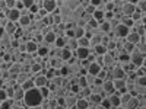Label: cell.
<instances>
[{"label": "cell", "instance_id": "obj_1", "mask_svg": "<svg viewBox=\"0 0 146 109\" xmlns=\"http://www.w3.org/2000/svg\"><path fill=\"white\" fill-rule=\"evenodd\" d=\"M23 102H25V106H28V108L40 106L41 102H42V95H41L40 89L34 86V87L25 90V95H23Z\"/></svg>", "mask_w": 146, "mask_h": 109}, {"label": "cell", "instance_id": "obj_2", "mask_svg": "<svg viewBox=\"0 0 146 109\" xmlns=\"http://www.w3.org/2000/svg\"><path fill=\"white\" fill-rule=\"evenodd\" d=\"M101 64H102V67H104V68L110 70V68H113V67L117 64V58L114 57V54H113V53L107 51V53L102 55V61H101Z\"/></svg>", "mask_w": 146, "mask_h": 109}, {"label": "cell", "instance_id": "obj_3", "mask_svg": "<svg viewBox=\"0 0 146 109\" xmlns=\"http://www.w3.org/2000/svg\"><path fill=\"white\" fill-rule=\"evenodd\" d=\"M18 25L21 28H25V26H31L32 25V16H31V13L27 9L22 10V13H21L19 19H18Z\"/></svg>", "mask_w": 146, "mask_h": 109}, {"label": "cell", "instance_id": "obj_4", "mask_svg": "<svg viewBox=\"0 0 146 109\" xmlns=\"http://www.w3.org/2000/svg\"><path fill=\"white\" fill-rule=\"evenodd\" d=\"M63 99H64V106H66V108H75L78 95L73 93V92H70V90H67L66 95L63 96Z\"/></svg>", "mask_w": 146, "mask_h": 109}, {"label": "cell", "instance_id": "obj_5", "mask_svg": "<svg viewBox=\"0 0 146 109\" xmlns=\"http://www.w3.org/2000/svg\"><path fill=\"white\" fill-rule=\"evenodd\" d=\"M58 5L60 2H57V0H42V9H45L48 13L56 12L58 9Z\"/></svg>", "mask_w": 146, "mask_h": 109}, {"label": "cell", "instance_id": "obj_6", "mask_svg": "<svg viewBox=\"0 0 146 109\" xmlns=\"http://www.w3.org/2000/svg\"><path fill=\"white\" fill-rule=\"evenodd\" d=\"M136 10V5L129 2V0H124L123 7H121V15L123 16H131V13Z\"/></svg>", "mask_w": 146, "mask_h": 109}, {"label": "cell", "instance_id": "obj_7", "mask_svg": "<svg viewBox=\"0 0 146 109\" xmlns=\"http://www.w3.org/2000/svg\"><path fill=\"white\" fill-rule=\"evenodd\" d=\"M143 58H145V55H142L139 51H136V50H135V51H133V53L130 54V63L137 68V67H140V66H142Z\"/></svg>", "mask_w": 146, "mask_h": 109}, {"label": "cell", "instance_id": "obj_8", "mask_svg": "<svg viewBox=\"0 0 146 109\" xmlns=\"http://www.w3.org/2000/svg\"><path fill=\"white\" fill-rule=\"evenodd\" d=\"M104 98L102 95H100V93H91L89 96H88V102H89V108H98L100 106V103H101V99Z\"/></svg>", "mask_w": 146, "mask_h": 109}, {"label": "cell", "instance_id": "obj_9", "mask_svg": "<svg viewBox=\"0 0 146 109\" xmlns=\"http://www.w3.org/2000/svg\"><path fill=\"white\" fill-rule=\"evenodd\" d=\"M32 79H34L35 87H42V86H45V84L48 83V79L45 77V74H44L42 71L38 73V74H35V76H32Z\"/></svg>", "mask_w": 146, "mask_h": 109}, {"label": "cell", "instance_id": "obj_10", "mask_svg": "<svg viewBox=\"0 0 146 109\" xmlns=\"http://www.w3.org/2000/svg\"><path fill=\"white\" fill-rule=\"evenodd\" d=\"M89 53H91V47H78L73 54L76 55L78 60H83V58H88Z\"/></svg>", "mask_w": 146, "mask_h": 109}, {"label": "cell", "instance_id": "obj_11", "mask_svg": "<svg viewBox=\"0 0 146 109\" xmlns=\"http://www.w3.org/2000/svg\"><path fill=\"white\" fill-rule=\"evenodd\" d=\"M113 81H114L115 92L123 93V92L127 90V80H126V79H113Z\"/></svg>", "mask_w": 146, "mask_h": 109}, {"label": "cell", "instance_id": "obj_12", "mask_svg": "<svg viewBox=\"0 0 146 109\" xmlns=\"http://www.w3.org/2000/svg\"><path fill=\"white\" fill-rule=\"evenodd\" d=\"M102 90H104V93H105V95H111V93H114V92H115V87H114V81H113V79H105V80L102 81Z\"/></svg>", "mask_w": 146, "mask_h": 109}, {"label": "cell", "instance_id": "obj_13", "mask_svg": "<svg viewBox=\"0 0 146 109\" xmlns=\"http://www.w3.org/2000/svg\"><path fill=\"white\" fill-rule=\"evenodd\" d=\"M110 102H111V108H118L121 106V93L120 92H114L111 95H107Z\"/></svg>", "mask_w": 146, "mask_h": 109}, {"label": "cell", "instance_id": "obj_14", "mask_svg": "<svg viewBox=\"0 0 146 109\" xmlns=\"http://www.w3.org/2000/svg\"><path fill=\"white\" fill-rule=\"evenodd\" d=\"M98 31L101 32V33H110L113 31V25H111V20H107V19H104V20H101L100 22V25H98Z\"/></svg>", "mask_w": 146, "mask_h": 109}, {"label": "cell", "instance_id": "obj_15", "mask_svg": "<svg viewBox=\"0 0 146 109\" xmlns=\"http://www.w3.org/2000/svg\"><path fill=\"white\" fill-rule=\"evenodd\" d=\"M3 26H5V32L7 35H15L16 31H18V28H19L18 22H12V20H7Z\"/></svg>", "mask_w": 146, "mask_h": 109}, {"label": "cell", "instance_id": "obj_16", "mask_svg": "<svg viewBox=\"0 0 146 109\" xmlns=\"http://www.w3.org/2000/svg\"><path fill=\"white\" fill-rule=\"evenodd\" d=\"M21 13H22V12H21L19 9H16V7H13V9H7V12H6V18H7V20L18 22Z\"/></svg>", "mask_w": 146, "mask_h": 109}, {"label": "cell", "instance_id": "obj_17", "mask_svg": "<svg viewBox=\"0 0 146 109\" xmlns=\"http://www.w3.org/2000/svg\"><path fill=\"white\" fill-rule=\"evenodd\" d=\"M56 38H57V33H56V32H53V31H50V32L44 33V38H42V42H41V44H45V45H53V44H54V41H56Z\"/></svg>", "mask_w": 146, "mask_h": 109}, {"label": "cell", "instance_id": "obj_18", "mask_svg": "<svg viewBox=\"0 0 146 109\" xmlns=\"http://www.w3.org/2000/svg\"><path fill=\"white\" fill-rule=\"evenodd\" d=\"M36 48H38V44H36L32 38L25 42V51L28 54H36Z\"/></svg>", "mask_w": 146, "mask_h": 109}, {"label": "cell", "instance_id": "obj_19", "mask_svg": "<svg viewBox=\"0 0 146 109\" xmlns=\"http://www.w3.org/2000/svg\"><path fill=\"white\" fill-rule=\"evenodd\" d=\"M102 68V66L100 64V63H96V61H92L89 66H88V68H86V71H88V74H92V76H96L100 73V70Z\"/></svg>", "mask_w": 146, "mask_h": 109}, {"label": "cell", "instance_id": "obj_20", "mask_svg": "<svg viewBox=\"0 0 146 109\" xmlns=\"http://www.w3.org/2000/svg\"><path fill=\"white\" fill-rule=\"evenodd\" d=\"M124 39H126V41H129V42H131V44H135V45H136V44H139V42L142 41V36H140V35H139L137 32H131V31H130V32L127 33V36H126Z\"/></svg>", "mask_w": 146, "mask_h": 109}, {"label": "cell", "instance_id": "obj_21", "mask_svg": "<svg viewBox=\"0 0 146 109\" xmlns=\"http://www.w3.org/2000/svg\"><path fill=\"white\" fill-rule=\"evenodd\" d=\"M66 44H67V36L64 33H62V35H57V38H56V41H54L53 45L57 47V48H64Z\"/></svg>", "mask_w": 146, "mask_h": 109}, {"label": "cell", "instance_id": "obj_22", "mask_svg": "<svg viewBox=\"0 0 146 109\" xmlns=\"http://www.w3.org/2000/svg\"><path fill=\"white\" fill-rule=\"evenodd\" d=\"M73 55H75V54H73V51L70 50V48H67V47L62 48V53H60V58H62L64 63H67Z\"/></svg>", "mask_w": 146, "mask_h": 109}, {"label": "cell", "instance_id": "obj_23", "mask_svg": "<svg viewBox=\"0 0 146 109\" xmlns=\"http://www.w3.org/2000/svg\"><path fill=\"white\" fill-rule=\"evenodd\" d=\"M75 108H78V109H86V108H89V102H88V98H83V96H78Z\"/></svg>", "mask_w": 146, "mask_h": 109}, {"label": "cell", "instance_id": "obj_24", "mask_svg": "<svg viewBox=\"0 0 146 109\" xmlns=\"http://www.w3.org/2000/svg\"><path fill=\"white\" fill-rule=\"evenodd\" d=\"M91 50L96 54V55H104L108 50H107V47L105 45H102V44H96L95 47H91Z\"/></svg>", "mask_w": 146, "mask_h": 109}, {"label": "cell", "instance_id": "obj_25", "mask_svg": "<svg viewBox=\"0 0 146 109\" xmlns=\"http://www.w3.org/2000/svg\"><path fill=\"white\" fill-rule=\"evenodd\" d=\"M92 18H94L95 20L101 22V20H104V19H105V12H104L102 9H95V12L92 13Z\"/></svg>", "mask_w": 146, "mask_h": 109}, {"label": "cell", "instance_id": "obj_26", "mask_svg": "<svg viewBox=\"0 0 146 109\" xmlns=\"http://www.w3.org/2000/svg\"><path fill=\"white\" fill-rule=\"evenodd\" d=\"M66 47L70 48V50L75 53V50L79 47V45H78V39H76V38H67V44H66Z\"/></svg>", "mask_w": 146, "mask_h": 109}, {"label": "cell", "instance_id": "obj_27", "mask_svg": "<svg viewBox=\"0 0 146 109\" xmlns=\"http://www.w3.org/2000/svg\"><path fill=\"white\" fill-rule=\"evenodd\" d=\"M135 86L146 87V76H136V79H135Z\"/></svg>", "mask_w": 146, "mask_h": 109}, {"label": "cell", "instance_id": "obj_28", "mask_svg": "<svg viewBox=\"0 0 146 109\" xmlns=\"http://www.w3.org/2000/svg\"><path fill=\"white\" fill-rule=\"evenodd\" d=\"M13 103H15V99L7 96L6 99L2 100V106H0V108H13Z\"/></svg>", "mask_w": 146, "mask_h": 109}, {"label": "cell", "instance_id": "obj_29", "mask_svg": "<svg viewBox=\"0 0 146 109\" xmlns=\"http://www.w3.org/2000/svg\"><path fill=\"white\" fill-rule=\"evenodd\" d=\"M73 31H75V38H80V36H83L85 32H86V29H85L83 26H79V25H76L75 28H73Z\"/></svg>", "mask_w": 146, "mask_h": 109}, {"label": "cell", "instance_id": "obj_30", "mask_svg": "<svg viewBox=\"0 0 146 109\" xmlns=\"http://www.w3.org/2000/svg\"><path fill=\"white\" fill-rule=\"evenodd\" d=\"M76 39H78V45L79 47H89V38L86 35L80 36V38H76Z\"/></svg>", "mask_w": 146, "mask_h": 109}, {"label": "cell", "instance_id": "obj_31", "mask_svg": "<svg viewBox=\"0 0 146 109\" xmlns=\"http://www.w3.org/2000/svg\"><path fill=\"white\" fill-rule=\"evenodd\" d=\"M21 86H22V89H23V90H28V89L34 87V86H35V84H34V79L31 77V79L25 80V81H23V83L21 84Z\"/></svg>", "mask_w": 146, "mask_h": 109}, {"label": "cell", "instance_id": "obj_32", "mask_svg": "<svg viewBox=\"0 0 146 109\" xmlns=\"http://www.w3.org/2000/svg\"><path fill=\"white\" fill-rule=\"evenodd\" d=\"M98 108H105V109L111 108V102H110L108 96H104V98L101 99V103H100V106H98Z\"/></svg>", "mask_w": 146, "mask_h": 109}, {"label": "cell", "instance_id": "obj_33", "mask_svg": "<svg viewBox=\"0 0 146 109\" xmlns=\"http://www.w3.org/2000/svg\"><path fill=\"white\" fill-rule=\"evenodd\" d=\"M136 51H139L142 55H146V44L143 41H140L139 44H136Z\"/></svg>", "mask_w": 146, "mask_h": 109}, {"label": "cell", "instance_id": "obj_34", "mask_svg": "<svg viewBox=\"0 0 146 109\" xmlns=\"http://www.w3.org/2000/svg\"><path fill=\"white\" fill-rule=\"evenodd\" d=\"M136 9L145 13V12H146V0H137V3H136Z\"/></svg>", "mask_w": 146, "mask_h": 109}, {"label": "cell", "instance_id": "obj_35", "mask_svg": "<svg viewBox=\"0 0 146 109\" xmlns=\"http://www.w3.org/2000/svg\"><path fill=\"white\" fill-rule=\"evenodd\" d=\"M95 6L94 5H91V3H88L86 6H83V10H85V13H89V15H92L94 12H95Z\"/></svg>", "mask_w": 146, "mask_h": 109}, {"label": "cell", "instance_id": "obj_36", "mask_svg": "<svg viewBox=\"0 0 146 109\" xmlns=\"http://www.w3.org/2000/svg\"><path fill=\"white\" fill-rule=\"evenodd\" d=\"M104 10H105V12H114V2H107V3H104Z\"/></svg>", "mask_w": 146, "mask_h": 109}, {"label": "cell", "instance_id": "obj_37", "mask_svg": "<svg viewBox=\"0 0 146 109\" xmlns=\"http://www.w3.org/2000/svg\"><path fill=\"white\" fill-rule=\"evenodd\" d=\"M21 2H22V5H23V7H25L27 10L35 3V0H21Z\"/></svg>", "mask_w": 146, "mask_h": 109}, {"label": "cell", "instance_id": "obj_38", "mask_svg": "<svg viewBox=\"0 0 146 109\" xmlns=\"http://www.w3.org/2000/svg\"><path fill=\"white\" fill-rule=\"evenodd\" d=\"M16 5V0H6V7L7 9H13Z\"/></svg>", "mask_w": 146, "mask_h": 109}, {"label": "cell", "instance_id": "obj_39", "mask_svg": "<svg viewBox=\"0 0 146 109\" xmlns=\"http://www.w3.org/2000/svg\"><path fill=\"white\" fill-rule=\"evenodd\" d=\"M7 98V93H6V89L5 87H0V100H3Z\"/></svg>", "mask_w": 146, "mask_h": 109}, {"label": "cell", "instance_id": "obj_40", "mask_svg": "<svg viewBox=\"0 0 146 109\" xmlns=\"http://www.w3.org/2000/svg\"><path fill=\"white\" fill-rule=\"evenodd\" d=\"M89 3L94 5L95 7H100L101 5H104V3H102V0H89Z\"/></svg>", "mask_w": 146, "mask_h": 109}, {"label": "cell", "instance_id": "obj_41", "mask_svg": "<svg viewBox=\"0 0 146 109\" xmlns=\"http://www.w3.org/2000/svg\"><path fill=\"white\" fill-rule=\"evenodd\" d=\"M15 7H16V9H19L21 12H22V10H25V7H23V5H22L21 0H16V5H15Z\"/></svg>", "mask_w": 146, "mask_h": 109}, {"label": "cell", "instance_id": "obj_42", "mask_svg": "<svg viewBox=\"0 0 146 109\" xmlns=\"http://www.w3.org/2000/svg\"><path fill=\"white\" fill-rule=\"evenodd\" d=\"M5 33H6V32H5V26H3V25H0V38H2Z\"/></svg>", "mask_w": 146, "mask_h": 109}, {"label": "cell", "instance_id": "obj_43", "mask_svg": "<svg viewBox=\"0 0 146 109\" xmlns=\"http://www.w3.org/2000/svg\"><path fill=\"white\" fill-rule=\"evenodd\" d=\"M142 41H143V42H145V44H146V33H145V35H143V36H142Z\"/></svg>", "mask_w": 146, "mask_h": 109}, {"label": "cell", "instance_id": "obj_44", "mask_svg": "<svg viewBox=\"0 0 146 109\" xmlns=\"http://www.w3.org/2000/svg\"><path fill=\"white\" fill-rule=\"evenodd\" d=\"M0 106H2V100H0Z\"/></svg>", "mask_w": 146, "mask_h": 109}]
</instances>
